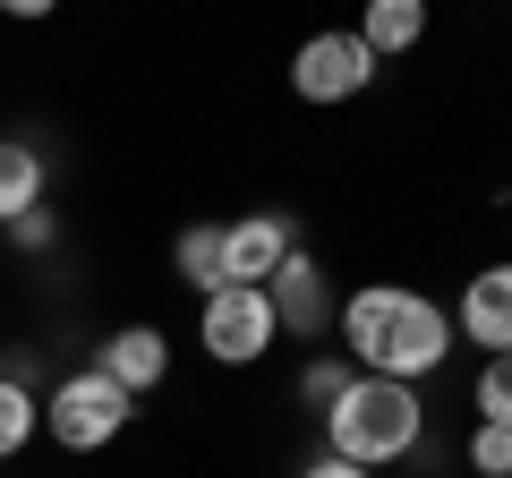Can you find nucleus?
Returning a JSON list of instances; mask_svg holds the SVG:
<instances>
[{"mask_svg":"<svg viewBox=\"0 0 512 478\" xmlns=\"http://www.w3.org/2000/svg\"><path fill=\"white\" fill-rule=\"evenodd\" d=\"M470 478H512V427H470Z\"/></svg>","mask_w":512,"mask_h":478,"instance_id":"obj_16","label":"nucleus"},{"mask_svg":"<svg viewBox=\"0 0 512 478\" xmlns=\"http://www.w3.org/2000/svg\"><path fill=\"white\" fill-rule=\"evenodd\" d=\"M299 478H376V470H359V461H333V453H316Z\"/></svg>","mask_w":512,"mask_h":478,"instance_id":"obj_18","label":"nucleus"},{"mask_svg":"<svg viewBox=\"0 0 512 478\" xmlns=\"http://www.w3.org/2000/svg\"><path fill=\"white\" fill-rule=\"evenodd\" d=\"M128 419H137V393L111 385L103 368H69L43 393V436H52L60 453H103V444H120Z\"/></svg>","mask_w":512,"mask_h":478,"instance_id":"obj_3","label":"nucleus"},{"mask_svg":"<svg viewBox=\"0 0 512 478\" xmlns=\"http://www.w3.org/2000/svg\"><path fill=\"white\" fill-rule=\"evenodd\" d=\"M9 239H18L26 257H52V248H60V214H52V205H26V214L9 222Z\"/></svg>","mask_w":512,"mask_h":478,"instance_id":"obj_17","label":"nucleus"},{"mask_svg":"<svg viewBox=\"0 0 512 478\" xmlns=\"http://www.w3.org/2000/svg\"><path fill=\"white\" fill-rule=\"evenodd\" d=\"M316 419H325V453L333 461L393 470V461H410L419 436H427V393L419 385H393V376H350L342 402L316 410Z\"/></svg>","mask_w":512,"mask_h":478,"instance_id":"obj_2","label":"nucleus"},{"mask_svg":"<svg viewBox=\"0 0 512 478\" xmlns=\"http://www.w3.org/2000/svg\"><path fill=\"white\" fill-rule=\"evenodd\" d=\"M504 222H512V197H504Z\"/></svg>","mask_w":512,"mask_h":478,"instance_id":"obj_21","label":"nucleus"},{"mask_svg":"<svg viewBox=\"0 0 512 478\" xmlns=\"http://www.w3.org/2000/svg\"><path fill=\"white\" fill-rule=\"evenodd\" d=\"M359 43L376 60L419 52V43H427V0H359Z\"/></svg>","mask_w":512,"mask_h":478,"instance_id":"obj_10","label":"nucleus"},{"mask_svg":"<svg viewBox=\"0 0 512 478\" xmlns=\"http://www.w3.org/2000/svg\"><path fill=\"white\" fill-rule=\"evenodd\" d=\"M197 342H205L214 368H256V359L282 342V316H274V299H265V282H222V291H205Z\"/></svg>","mask_w":512,"mask_h":478,"instance_id":"obj_4","label":"nucleus"},{"mask_svg":"<svg viewBox=\"0 0 512 478\" xmlns=\"http://www.w3.org/2000/svg\"><path fill=\"white\" fill-rule=\"evenodd\" d=\"M470 410H478V427H512V350H487V359H478Z\"/></svg>","mask_w":512,"mask_h":478,"instance_id":"obj_14","label":"nucleus"},{"mask_svg":"<svg viewBox=\"0 0 512 478\" xmlns=\"http://www.w3.org/2000/svg\"><path fill=\"white\" fill-rule=\"evenodd\" d=\"M60 0H0V18H18V26H35V18H52Z\"/></svg>","mask_w":512,"mask_h":478,"instance_id":"obj_19","label":"nucleus"},{"mask_svg":"<svg viewBox=\"0 0 512 478\" xmlns=\"http://www.w3.org/2000/svg\"><path fill=\"white\" fill-rule=\"evenodd\" d=\"M26 205H43V154L26 146V137H0V231H9Z\"/></svg>","mask_w":512,"mask_h":478,"instance_id":"obj_11","label":"nucleus"},{"mask_svg":"<svg viewBox=\"0 0 512 478\" xmlns=\"http://www.w3.org/2000/svg\"><path fill=\"white\" fill-rule=\"evenodd\" d=\"M453 342H478V359H487V350H512V257L478 265V274L461 282V299H453Z\"/></svg>","mask_w":512,"mask_h":478,"instance_id":"obj_6","label":"nucleus"},{"mask_svg":"<svg viewBox=\"0 0 512 478\" xmlns=\"http://www.w3.org/2000/svg\"><path fill=\"white\" fill-rule=\"evenodd\" d=\"M94 368L111 376V385H128V393H154L171 376V342H163V325H120L103 342V359Z\"/></svg>","mask_w":512,"mask_h":478,"instance_id":"obj_9","label":"nucleus"},{"mask_svg":"<svg viewBox=\"0 0 512 478\" xmlns=\"http://www.w3.org/2000/svg\"><path fill=\"white\" fill-rule=\"evenodd\" d=\"M265 299H274V316L299 333V342H316V333L333 325V308H342V299H333V282H325V265H316L308 248H291V257L265 274Z\"/></svg>","mask_w":512,"mask_h":478,"instance_id":"obj_8","label":"nucleus"},{"mask_svg":"<svg viewBox=\"0 0 512 478\" xmlns=\"http://www.w3.org/2000/svg\"><path fill=\"white\" fill-rule=\"evenodd\" d=\"M43 436V402L26 393V376H0V461H18Z\"/></svg>","mask_w":512,"mask_h":478,"instance_id":"obj_13","label":"nucleus"},{"mask_svg":"<svg viewBox=\"0 0 512 478\" xmlns=\"http://www.w3.org/2000/svg\"><path fill=\"white\" fill-rule=\"evenodd\" d=\"M342 325V359L359 376H393V385H419L453 359V308H436L410 282H359V291L333 308Z\"/></svg>","mask_w":512,"mask_h":478,"instance_id":"obj_1","label":"nucleus"},{"mask_svg":"<svg viewBox=\"0 0 512 478\" xmlns=\"http://www.w3.org/2000/svg\"><path fill=\"white\" fill-rule=\"evenodd\" d=\"M291 248H299V222L274 214V205H256V214L222 222V282H265Z\"/></svg>","mask_w":512,"mask_h":478,"instance_id":"obj_7","label":"nucleus"},{"mask_svg":"<svg viewBox=\"0 0 512 478\" xmlns=\"http://www.w3.org/2000/svg\"><path fill=\"white\" fill-rule=\"evenodd\" d=\"M350 376H359V368H350L342 350H325V359H308V376H299V402H308V410H333Z\"/></svg>","mask_w":512,"mask_h":478,"instance_id":"obj_15","label":"nucleus"},{"mask_svg":"<svg viewBox=\"0 0 512 478\" xmlns=\"http://www.w3.org/2000/svg\"><path fill=\"white\" fill-rule=\"evenodd\" d=\"M0 376H9V342H0Z\"/></svg>","mask_w":512,"mask_h":478,"instance_id":"obj_20","label":"nucleus"},{"mask_svg":"<svg viewBox=\"0 0 512 478\" xmlns=\"http://www.w3.org/2000/svg\"><path fill=\"white\" fill-rule=\"evenodd\" d=\"M171 265H180V282L188 291H222V222H188L180 239H171Z\"/></svg>","mask_w":512,"mask_h":478,"instance_id":"obj_12","label":"nucleus"},{"mask_svg":"<svg viewBox=\"0 0 512 478\" xmlns=\"http://www.w3.org/2000/svg\"><path fill=\"white\" fill-rule=\"evenodd\" d=\"M367 86H376V52L359 43V26H325V35H308L291 52V94H299V103H316V111L359 103Z\"/></svg>","mask_w":512,"mask_h":478,"instance_id":"obj_5","label":"nucleus"}]
</instances>
